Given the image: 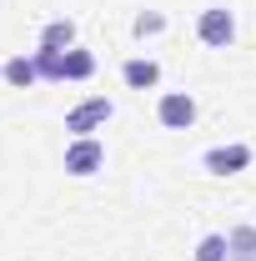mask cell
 <instances>
[{"instance_id": "cell-4", "label": "cell", "mask_w": 256, "mask_h": 261, "mask_svg": "<svg viewBox=\"0 0 256 261\" xmlns=\"http://www.w3.org/2000/svg\"><path fill=\"white\" fill-rule=\"evenodd\" d=\"M201 166L211 171V176H236V171H246L251 166V146H211L206 156H201Z\"/></svg>"}, {"instance_id": "cell-1", "label": "cell", "mask_w": 256, "mask_h": 261, "mask_svg": "<svg viewBox=\"0 0 256 261\" xmlns=\"http://www.w3.org/2000/svg\"><path fill=\"white\" fill-rule=\"evenodd\" d=\"M111 116H116V106L106 96H91V100H81L75 111H65V130H70V136H91V130H100Z\"/></svg>"}, {"instance_id": "cell-3", "label": "cell", "mask_w": 256, "mask_h": 261, "mask_svg": "<svg viewBox=\"0 0 256 261\" xmlns=\"http://www.w3.org/2000/svg\"><path fill=\"white\" fill-rule=\"evenodd\" d=\"M100 166H106V146H100L96 136H75L65 146V171L70 176H96Z\"/></svg>"}, {"instance_id": "cell-10", "label": "cell", "mask_w": 256, "mask_h": 261, "mask_svg": "<svg viewBox=\"0 0 256 261\" xmlns=\"http://www.w3.org/2000/svg\"><path fill=\"white\" fill-rule=\"evenodd\" d=\"M91 75H96V56L81 50V45H70L65 50V81H91Z\"/></svg>"}, {"instance_id": "cell-2", "label": "cell", "mask_w": 256, "mask_h": 261, "mask_svg": "<svg viewBox=\"0 0 256 261\" xmlns=\"http://www.w3.org/2000/svg\"><path fill=\"white\" fill-rule=\"evenodd\" d=\"M196 35H201L211 50H226V45L236 40V15H231L226 5H211V10H201V20H196Z\"/></svg>"}, {"instance_id": "cell-8", "label": "cell", "mask_w": 256, "mask_h": 261, "mask_svg": "<svg viewBox=\"0 0 256 261\" xmlns=\"http://www.w3.org/2000/svg\"><path fill=\"white\" fill-rule=\"evenodd\" d=\"M0 75H5L10 86H20V91H25V86L40 81V65H35V56H10V61L0 65Z\"/></svg>"}, {"instance_id": "cell-7", "label": "cell", "mask_w": 256, "mask_h": 261, "mask_svg": "<svg viewBox=\"0 0 256 261\" xmlns=\"http://www.w3.org/2000/svg\"><path fill=\"white\" fill-rule=\"evenodd\" d=\"M226 261H256V226L226 231Z\"/></svg>"}, {"instance_id": "cell-9", "label": "cell", "mask_w": 256, "mask_h": 261, "mask_svg": "<svg viewBox=\"0 0 256 261\" xmlns=\"http://www.w3.org/2000/svg\"><path fill=\"white\" fill-rule=\"evenodd\" d=\"M75 45V20H50L40 31V50H70Z\"/></svg>"}, {"instance_id": "cell-11", "label": "cell", "mask_w": 256, "mask_h": 261, "mask_svg": "<svg viewBox=\"0 0 256 261\" xmlns=\"http://www.w3.org/2000/svg\"><path fill=\"white\" fill-rule=\"evenodd\" d=\"M40 81H65V50H35Z\"/></svg>"}, {"instance_id": "cell-6", "label": "cell", "mask_w": 256, "mask_h": 261, "mask_svg": "<svg viewBox=\"0 0 256 261\" xmlns=\"http://www.w3.org/2000/svg\"><path fill=\"white\" fill-rule=\"evenodd\" d=\"M121 81H126L131 91H151V86L161 81V65H156V61H146V56H136V61L121 65Z\"/></svg>"}, {"instance_id": "cell-5", "label": "cell", "mask_w": 256, "mask_h": 261, "mask_svg": "<svg viewBox=\"0 0 256 261\" xmlns=\"http://www.w3.org/2000/svg\"><path fill=\"white\" fill-rule=\"evenodd\" d=\"M156 121L166 130H186L196 121V100L186 96V91H171V96H161V106H156Z\"/></svg>"}, {"instance_id": "cell-13", "label": "cell", "mask_w": 256, "mask_h": 261, "mask_svg": "<svg viewBox=\"0 0 256 261\" xmlns=\"http://www.w3.org/2000/svg\"><path fill=\"white\" fill-rule=\"evenodd\" d=\"M166 31V15H136V35H161Z\"/></svg>"}, {"instance_id": "cell-12", "label": "cell", "mask_w": 256, "mask_h": 261, "mask_svg": "<svg viewBox=\"0 0 256 261\" xmlns=\"http://www.w3.org/2000/svg\"><path fill=\"white\" fill-rule=\"evenodd\" d=\"M196 261H226V236H216V231L201 236L196 241Z\"/></svg>"}]
</instances>
